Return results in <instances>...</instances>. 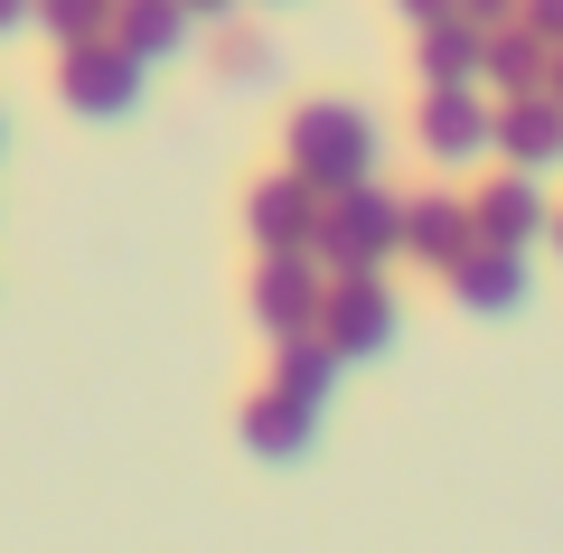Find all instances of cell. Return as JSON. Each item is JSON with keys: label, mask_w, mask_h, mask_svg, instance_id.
<instances>
[{"label": "cell", "mask_w": 563, "mask_h": 553, "mask_svg": "<svg viewBox=\"0 0 563 553\" xmlns=\"http://www.w3.org/2000/svg\"><path fill=\"white\" fill-rule=\"evenodd\" d=\"M310 244H320L339 273H376V254L385 244H404V207L395 198H376V188H329V207H320V225H310Z\"/></svg>", "instance_id": "6da1fadb"}, {"label": "cell", "mask_w": 563, "mask_h": 553, "mask_svg": "<svg viewBox=\"0 0 563 553\" xmlns=\"http://www.w3.org/2000/svg\"><path fill=\"white\" fill-rule=\"evenodd\" d=\"M57 95L76 103L85 122H122L141 103V57H132V47H113V38H76L57 57Z\"/></svg>", "instance_id": "7a4b0ae2"}, {"label": "cell", "mask_w": 563, "mask_h": 553, "mask_svg": "<svg viewBox=\"0 0 563 553\" xmlns=\"http://www.w3.org/2000/svg\"><path fill=\"white\" fill-rule=\"evenodd\" d=\"M366 122L347 113V103H310L301 122H291V169L310 178V188H357L366 178Z\"/></svg>", "instance_id": "3957f363"}, {"label": "cell", "mask_w": 563, "mask_h": 553, "mask_svg": "<svg viewBox=\"0 0 563 553\" xmlns=\"http://www.w3.org/2000/svg\"><path fill=\"white\" fill-rule=\"evenodd\" d=\"M320 338L339 356H376L385 338H395V300H385L366 273H347L339 291H320Z\"/></svg>", "instance_id": "277c9868"}, {"label": "cell", "mask_w": 563, "mask_h": 553, "mask_svg": "<svg viewBox=\"0 0 563 553\" xmlns=\"http://www.w3.org/2000/svg\"><path fill=\"white\" fill-rule=\"evenodd\" d=\"M254 319L273 338H301V329H320V273H310L301 254H273L254 273Z\"/></svg>", "instance_id": "5b68a950"}, {"label": "cell", "mask_w": 563, "mask_h": 553, "mask_svg": "<svg viewBox=\"0 0 563 553\" xmlns=\"http://www.w3.org/2000/svg\"><path fill=\"white\" fill-rule=\"evenodd\" d=\"M310 225H320V188H310L301 169H291V178H263V188H254V235H263V254H301Z\"/></svg>", "instance_id": "8992f818"}, {"label": "cell", "mask_w": 563, "mask_h": 553, "mask_svg": "<svg viewBox=\"0 0 563 553\" xmlns=\"http://www.w3.org/2000/svg\"><path fill=\"white\" fill-rule=\"evenodd\" d=\"M310 432H320V413H310V403H291L282 385L244 403V451H263V460H301Z\"/></svg>", "instance_id": "52a82bcc"}, {"label": "cell", "mask_w": 563, "mask_h": 553, "mask_svg": "<svg viewBox=\"0 0 563 553\" xmlns=\"http://www.w3.org/2000/svg\"><path fill=\"white\" fill-rule=\"evenodd\" d=\"M113 47H132L141 66L151 57H179V38H188V10L179 0H113V29H103Z\"/></svg>", "instance_id": "ba28073f"}, {"label": "cell", "mask_w": 563, "mask_h": 553, "mask_svg": "<svg viewBox=\"0 0 563 553\" xmlns=\"http://www.w3.org/2000/svg\"><path fill=\"white\" fill-rule=\"evenodd\" d=\"M273 385H282L291 403H310V413H320V403H329V385H339V347H329L320 329L282 338V356H273Z\"/></svg>", "instance_id": "9c48e42d"}, {"label": "cell", "mask_w": 563, "mask_h": 553, "mask_svg": "<svg viewBox=\"0 0 563 553\" xmlns=\"http://www.w3.org/2000/svg\"><path fill=\"white\" fill-rule=\"evenodd\" d=\"M461 235H470V225H461V207H451V198H422L413 217H404V244L432 254V263H461Z\"/></svg>", "instance_id": "30bf717a"}, {"label": "cell", "mask_w": 563, "mask_h": 553, "mask_svg": "<svg viewBox=\"0 0 563 553\" xmlns=\"http://www.w3.org/2000/svg\"><path fill=\"white\" fill-rule=\"evenodd\" d=\"M461 300H470V310H507V300H517V263H507V244L461 263Z\"/></svg>", "instance_id": "8fae6325"}, {"label": "cell", "mask_w": 563, "mask_h": 553, "mask_svg": "<svg viewBox=\"0 0 563 553\" xmlns=\"http://www.w3.org/2000/svg\"><path fill=\"white\" fill-rule=\"evenodd\" d=\"M29 20H47L66 47H76V38H103V29H113V0H38Z\"/></svg>", "instance_id": "7c38bea8"}, {"label": "cell", "mask_w": 563, "mask_h": 553, "mask_svg": "<svg viewBox=\"0 0 563 553\" xmlns=\"http://www.w3.org/2000/svg\"><path fill=\"white\" fill-rule=\"evenodd\" d=\"M479 225H488V235H498V244H526V225H536V198H526V188H488Z\"/></svg>", "instance_id": "4fadbf2b"}, {"label": "cell", "mask_w": 563, "mask_h": 553, "mask_svg": "<svg viewBox=\"0 0 563 553\" xmlns=\"http://www.w3.org/2000/svg\"><path fill=\"white\" fill-rule=\"evenodd\" d=\"M432 151H479V113L470 103H432Z\"/></svg>", "instance_id": "5bb4252c"}, {"label": "cell", "mask_w": 563, "mask_h": 553, "mask_svg": "<svg viewBox=\"0 0 563 553\" xmlns=\"http://www.w3.org/2000/svg\"><path fill=\"white\" fill-rule=\"evenodd\" d=\"M507 141H517L526 159H554V151H563V132H554L544 113H517V122H507Z\"/></svg>", "instance_id": "9a60e30c"}, {"label": "cell", "mask_w": 563, "mask_h": 553, "mask_svg": "<svg viewBox=\"0 0 563 553\" xmlns=\"http://www.w3.org/2000/svg\"><path fill=\"white\" fill-rule=\"evenodd\" d=\"M29 10H38V0H0V38H10V29H29Z\"/></svg>", "instance_id": "2e32d148"}, {"label": "cell", "mask_w": 563, "mask_h": 553, "mask_svg": "<svg viewBox=\"0 0 563 553\" xmlns=\"http://www.w3.org/2000/svg\"><path fill=\"white\" fill-rule=\"evenodd\" d=\"M179 10H225V0H179Z\"/></svg>", "instance_id": "e0dca14e"}]
</instances>
